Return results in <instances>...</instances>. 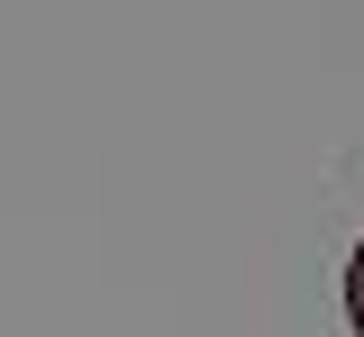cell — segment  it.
Returning <instances> with one entry per match:
<instances>
[{
  "label": "cell",
  "mask_w": 364,
  "mask_h": 337,
  "mask_svg": "<svg viewBox=\"0 0 364 337\" xmlns=\"http://www.w3.org/2000/svg\"><path fill=\"white\" fill-rule=\"evenodd\" d=\"M346 328L364 337V237H355V255H346Z\"/></svg>",
  "instance_id": "cell-1"
}]
</instances>
